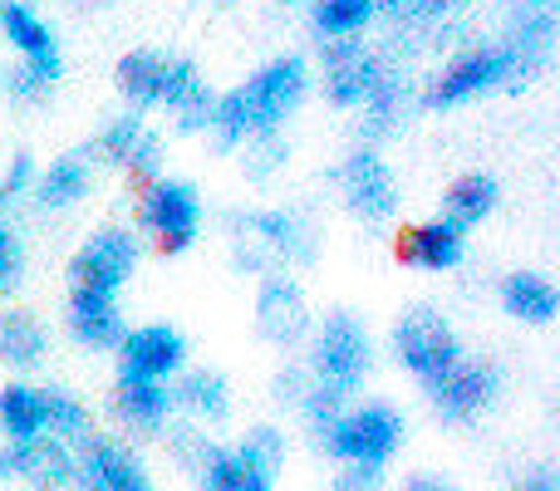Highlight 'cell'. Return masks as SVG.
<instances>
[{"label": "cell", "mask_w": 560, "mask_h": 491, "mask_svg": "<svg viewBox=\"0 0 560 491\" xmlns=\"http://www.w3.org/2000/svg\"><path fill=\"white\" fill-rule=\"evenodd\" d=\"M315 437L329 457H339V463H354V467H364V472H378V467L398 453V443H404V418L384 404H364V408H354V413H339L335 423L319 428Z\"/></svg>", "instance_id": "6da1fadb"}, {"label": "cell", "mask_w": 560, "mask_h": 491, "mask_svg": "<svg viewBox=\"0 0 560 491\" xmlns=\"http://www.w3.org/2000/svg\"><path fill=\"white\" fill-rule=\"evenodd\" d=\"M310 374L319 388H335L349 398L359 378L369 374V335L349 315H329L315 339V354H310Z\"/></svg>", "instance_id": "7a4b0ae2"}, {"label": "cell", "mask_w": 560, "mask_h": 491, "mask_svg": "<svg viewBox=\"0 0 560 491\" xmlns=\"http://www.w3.org/2000/svg\"><path fill=\"white\" fill-rule=\"evenodd\" d=\"M0 30L25 55V69L15 74V94H39L59 79V49L49 25L25 5V0H0Z\"/></svg>", "instance_id": "3957f363"}, {"label": "cell", "mask_w": 560, "mask_h": 491, "mask_svg": "<svg viewBox=\"0 0 560 491\" xmlns=\"http://www.w3.org/2000/svg\"><path fill=\"white\" fill-rule=\"evenodd\" d=\"M394 354L404 369H413L418 378H443L453 364H463V349H457V335L447 329L443 315H433V309H408L404 319H398L394 329Z\"/></svg>", "instance_id": "277c9868"}, {"label": "cell", "mask_w": 560, "mask_h": 491, "mask_svg": "<svg viewBox=\"0 0 560 491\" xmlns=\"http://www.w3.org/2000/svg\"><path fill=\"white\" fill-rule=\"evenodd\" d=\"M177 457L197 472V482L207 491H276V477L266 467H256L252 457H242L236 447H217L202 433H177Z\"/></svg>", "instance_id": "5b68a950"}, {"label": "cell", "mask_w": 560, "mask_h": 491, "mask_svg": "<svg viewBox=\"0 0 560 491\" xmlns=\"http://www.w3.org/2000/svg\"><path fill=\"white\" fill-rule=\"evenodd\" d=\"M300 94H305V59H276V65H266L261 74L252 79V84L242 89L246 98V124H252V133H271L280 118L290 114V108L300 104Z\"/></svg>", "instance_id": "8992f818"}, {"label": "cell", "mask_w": 560, "mask_h": 491, "mask_svg": "<svg viewBox=\"0 0 560 491\" xmlns=\"http://www.w3.org/2000/svg\"><path fill=\"white\" fill-rule=\"evenodd\" d=\"M133 270V236L128 232H98L89 236V246H79V256L69 260V276H74V290H89V295H108L128 280Z\"/></svg>", "instance_id": "52a82bcc"}, {"label": "cell", "mask_w": 560, "mask_h": 491, "mask_svg": "<svg viewBox=\"0 0 560 491\" xmlns=\"http://www.w3.org/2000/svg\"><path fill=\"white\" fill-rule=\"evenodd\" d=\"M183 335L167 325H148L118 339V378H143V384H163L167 374L183 369Z\"/></svg>", "instance_id": "ba28073f"}, {"label": "cell", "mask_w": 560, "mask_h": 491, "mask_svg": "<svg viewBox=\"0 0 560 491\" xmlns=\"http://www.w3.org/2000/svg\"><path fill=\"white\" fill-rule=\"evenodd\" d=\"M502 79H516L512 55H506V49H472V55L453 59V65L443 69V79H433V89H428V104H433V108L463 104V98L482 94V89H497Z\"/></svg>", "instance_id": "9c48e42d"}, {"label": "cell", "mask_w": 560, "mask_h": 491, "mask_svg": "<svg viewBox=\"0 0 560 491\" xmlns=\"http://www.w3.org/2000/svg\"><path fill=\"white\" fill-rule=\"evenodd\" d=\"M74 487L79 491H153L143 463L128 447L108 443V437H89L84 453L74 463Z\"/></svg>", "instance_id": "30bf717a"}, {"label": "cell", "mask_w": 560, "mask_h": 491, "mask_svg": "<svg viewBox=\"0 0 560 491\" xmlns=\"http://www.w3.org/2000/svg\"><path fill=\"white\" fill-rule=\"evenodd\" d=\"M0 477H20V482L55 491L74 482V457L59 437H30V443H5L0 447Z\"/></svg>", "instance_id": "8fae6325"}, {"label": "cell", "mask_w": 560, "mask_h": 491, "mask_svg": "<svg viewBox=\"0 0 560 491\" xmlns=\"http://www.w3.org/2000/svg\"><path fill=\"white\" fill-rule=\"evenodd\" d=\"M197 217H202V202L187 183H158L143 202V226L158 232V246L173 256V250H187L197 236Z\"/></svg>", "instance_id": "7c38bea8"}, {"label": "cell", "mask_w": 560, "mask_h": 491, "mask_svg": "<svg viewBox=\"0 0 560 491\" xmlns=\"http://www.w3.org/2000/svg\"><path fill=\"white\" fill-rule=\"evenodd\" d=\"M325 89L335 104H364L369 94H374L378 74H384V65H378L374 55H364V45H354V39H329L325 45Z\"/></svg>", "instance_id": "4fadbf2b"}, {"label": "cell", "mask_w": 560, "mask_h": 491, "mask_svg": "<svg viewBox=\"0 0 560 491\" xmlns=\"http://www.w3.org/2000/svg\"><path fill=\"white\" fill-rule=\"evenodd\" d=\"M256 325H261V335L271 339V344H295L310 329L305 290L285 276H271L261 285V300H256Z\"/></svg>", "instance_id": "5bb4252c"}, {"label": "cell", "mask_w": 560, "mask_h": 491, "mask_svg": "<svg viewBox=\"0 0 560 491\" xmlns=\"http://www.w3.org/2000/svg\"><path fill=\"white\" fill-rule=\"evenodd\" d=\"M428 394H433L438 413H447V418H472V413H482V408L492 404V394H497V369H492V364H453L443 378H433V384H428Z\"/></svg>", "instance_id": "9a60e30c"}, {"label": "cell", "mask_w": 560, "mask_h": 491, "mask_svg": "<svg viewBox=\"0 0 560 491\" xmlns=\"http://www.w3.org/2000/svg\"><path fill=\"white\" fill-rule=\"evenodd\" d=\"M345 197H349V207H354L364 222H384V217L398 207L394 177H388V167L378 163L374 153H354L345 163Z\"/></svg>", "instance_id": "2e32d148"}, {"label": "cell", "mask_w": 560, "mask_h": 491, "mask_svg": "<svg viewBox=\"0 0 560 491\" xmlns=\"http://www.w3.org/2000/svg\"><path fill=\"white\" fill-rule=\"evenodd\" d=\"M398 260H408V266H423V270H447L463 260V226L453 222H423V226H408L404 236H398Z\"/></svg>", "instance_id": "e0dca14e"}, {"label": "cell", "mask_w": 560, "mask_h": 491, "mask_svg": "<svg viewBox=\"0 0 560 491\" xmlns=\"http://www.w3.org/2000/svg\"><path fill=\"white\" fill-rule=\"evenodd\" d=\"M158 104L177 108V114H183V128H202V124H212V104H217V98L207 94V79L197 74L192 59H173V65L163 69Z\"/></svg>", "instance_id": "ac0fdd59"}, {"label": "cell", "mask_w": 560, "mask_h": 491, "mask_svg": "<svg viewBox=\"0 0 560 491\" xmlns=\"http://www.w3.org/2000/svg\"><path fill=\"white\" fill-rule=\"evenodd\" d=\"M69 329H74L84 344L108 349V344H118V339H124V315H118V305L108 295L74 290V300H69Z\"/></svg>", "instance_id": "d6986e66"}, {"label": "cell", "mask_w": 560, "mask_h": 491, "mask_svg": "<svg viewBox=\"0 0 560 491\" xmlns=\"http://www.w3.org/2000/svg\"><path fill=\"white\" fill-rule=\"evenodd\" d=\"M0 433L10 443H30V437L45 433V398L30 384H10L0 388Z\"/></svg>", "instance_id": "ffe728a7"}, {"label": "cell", "mask_w": 560, "mask_h": 491, "mask_svg": "<svg viewBox=\"0 0 560 491\" xmlns=\"http://www.w3.org/2000/svg\"><path fill=\"white\" fill-rule=\"evenodd\" d=\"M502 300H506V309H512L516 319H526V325H546V319H556V305H560L551 280L532 276V270H516V276H506Z\"/></svg>", "instance_id": "44dd1931"}, {"label": "cell", "mask_w": 560, "mask_h": 491, "mask_svg": "<svg viewBox=\"0 0 560 491\" xmlns=\"http://www.w3.org/2000/svg\"><path fill=\"white\" fill-rule=\"evenodd\" d=\"M39 354H45V329H39V319L25 315V309H10V315H0V364L35 369Z\"/></svg>", "instance_id": "7402d4cb"}, {"label": "cell", "mask_w": 560, "mask_h": 491, "mask_svg": "<svg viewBox=\"0 0 560 491\" xmlns=\"http://www.w3.org/2000/svg\"><path fill=\"white\" fill-rule=\"evenodd\" d=\"M443 207H447L443 222H453V226H463V232H467V226L482 222V217L497 207V183H492V177H482V173L457 177V183L443 192Z\"/></svg>", "instance_id": "603a6c76"}, {"label": "cell", "mask_w": 560, "mask_h": 491, "mask_svg": "<svg viewBox=\"0 0 560 491\" xmlns=\"http://www.w3.org/2000/svg\"><path fill=\"white\" fill-rule=\"evenodd\" d=\"M173 408V388L167 384H143V378H118V413L138 428H158Z\"/></svg>", "instance_id": "cb8c5ba5"}, {"label": "cell", "mask_w": 560, "mask_h": 491, "mask_svg": "<svg viewBox=\"0 0 560 491\" xmlns=\"http://www.w3.org/2000/svg\"><path fill=\"white\" fill-rule=\"evenodd\" d=\"M173 404L192 408V413L207 418V423H222L226 408H232V398H226V378L222 374H207V369H197V374H187L183 384H177Z\"/></svg>", "instance_id": "d4e9b609"}, {"label": "cell", "mask_w": 560, "mask_h": 491, "mask_svg": "<svg viewBox=\"0 0 560 491\" xmlns=\"http://www.w3.org/2000/svg\"><path fill=\"white\" fill-rule=\"evenodd\" d=\"M163 69L167 59L148 55V49H133V55L118 59V89H124L128 98H133L138 108L158 104V89H163Z\"/></svg>", "instance_id": "484cf974"}, {"label": "cell", "mask_w": 560, "mask_h": 491, "mask_svg": "<svg viewBox=\"0 0 560 491\" xmlns=\"http://www.w3.org/2000/svg\"><path fill=\"white\" fill-rule=\"evenodd\" d=\"M246 226H252V232L261 236L271 250H280V256H290V260H305L310 256V236H305V222H300V217H290V212H256V217H246Z\"/></svg>", "instance_id": "4316f807"}, {"label": "cell", "mask_w": 560, "mask_h": 491, "mask_svg": "<svg viewBox=\"0 0 560 491\" xmlns=\"http://www.w3.org/2000/svg\"><path fill=\"white\" fill-rule=\"evenodd\" d=\"M84 187H89L84 157H59V163L35 183V197H39V207H69L74 197H84Z\"/></svg>", "instance_id": "83f0119b"}, {"label": "cell", "mask_w": 560, "mask_h": 491, "mask_svg": "<svg viewBox=\"0 0 560 491\" xmlns=\"http://www.w3.org/2000/svg\"><path fill=\"white\" fill-rule=\"evenodd\" d=\"M369 15H374V0H319L315 5V25L329 39H345L354 30H364Z\"/></svg>", "instance_id": "f1b7e54d"}, {"label": "cell", "mask_w": 560, "mask_h": 491, "mask_svg": "<svg viewBox=\"0 0 560 491\" xmlns=\"http://www.w3.org/2000/svg\"><path fill=\"white\" fill-rule=\"evenodd\" d=\"M404 89H408V79L404 74H378V84H374V94L364 98V108H369V133H388L394 128V118L404 114Z\"/></svg>", "instance_id": "f546056e"}, {"label": "cell", "mask_w": 560, "mask_h": 491, "mask_svg": "<svg viewBox=\"0 0 560 491\" xmlns=\"http://www.w3.org/2000/svg\"><path fill=\"white\" fill-rule=\"evenodd\" d=\"M39 398H45V428L59 443H65V437H89V413L79 398L59 394V388H49V394H39Z\"/></svg>", "instance_id": "4dcf8cb0"}, {"label": "cell", "mask_w": 560, "mask_h": 491, "mask_svg": "<svg viewBox=\"0 0 560 491\" xmlns=\"http://www.w3.org/2000/svg\"><path fill=\"white\" fill-rule=\"evenodd\" d=\"M143 133H148L143 118L128 114V118H118V124L104 128V138H98V153H104L108 163H128V157H133V148L143 143Z\"/></svg>", "instance_id": "1f68e13d"}, {"label": "cell", "mask_w": 560, "mask_h": 491, "mask_svg": "<svg viewBox=\"0 0 560 491\" xmlns=\"http://www.w3.org/2000/svg\"><path fill=\"white\" fill-rule=\"evenodd\" d=\"M236 453L252 457L256 467H266V472L276 477V467L285 463V437H280L276 428H252V433H246V443L236 447Z\"/></svg>", "instance_id": "d6a6232c"}, {"label": "cell", "mask_w": 560, "mask_h": 491, "mask_svg": "<svg viewBox=\"0 0 560 491\" xmlns=\"http://www.w3.org/2000/svg\"><path fill=\"white\" fill-rule=\"evenodd\" d=\"M20 270H25V246H20V236L10 232L5 222H0V295H5V290H15Z\"/></svg>", "instance_id": "836d02e7"}, {"label": "cell", "mask_w": 560, "mask_h": 491, "mask_svg": "<svg viewBox=\"0 0 560 491\" xmlns=\"http://www.w3.org/2000/svg\"><path fill=\"white\" fill-rule=\"evenodd\" d=\"M35 183V163H30L25 153L20 157H10V167H5V177H0V207H10L15 197H25V187Z\"/></svg>", "instance_id": "e575fe53"}, {"label": "cell", "mask_w": 560, "mask_h": 491, "mask_svg": "<svg viewBox=\"0 0 560 491\" xmlns=\"http://www.w3.org/2000/svg\"><path fill=\"white\" fill-rule=\"evenodd\" d=\"M124 167H128L133 177H153V173H158V138H153V133H143V143L133 148V157H128Z\"/></svg>", "instance_id": "d590c367"}, {"label": "cell", "mask_w": 560, "mask_h": 491, "mask_svg": "<svg viewBox=\"0 0 560 491\" xmlns=\"http://www.w3.org/2000/svg\"><path fill=\"white\" fill-rule=\"evenodd\" d=\"M404 491H453L443 482V477H433V472H418V477H408L404 482Z\"/></svg>", "instance_id": "8d00e7d4"}, {"label": "cell", "mask_w": 560, "mask_h": 491, "mask_svg": "<svg viewBox=\"0 0 560 491\" xmlns=\"http://www.w3.org/2000/svg\"><path fill=\"white\" fill-rule=\"evenodd\" d=\"M516 491H556V482H551V472H541V477H532V482L516 487Z\"/></svg>", "instance_id": "74e56055"}, {"label": "cell", "mask_w": 560, "mask_h": 491, "mask_svg": "<svg viewBox=\"0 0 560 491\" xmlns=\"http://www.w3.org/2000/svg\"><path fill=\"white\" fill-rule=\"evenodd\" d=\"M512 5H522V10H551V0H512Z\"/></svg>", "instance_id": "f35d334b"}, {"label": "cell", "mask_w": 560, "mask_h": 491, "mask_svg": "<svg viewBox=\"0 0 560 491\" xmlns=\"http://www.w3.org/2000/svg\"><path fill=\"white\" fill-rule=\"evenodd\" d=\"M423 5L428 10H443V5H453V0H423Z\"/></svg>", "instance_id": "ab89813d"}]
</instances>
